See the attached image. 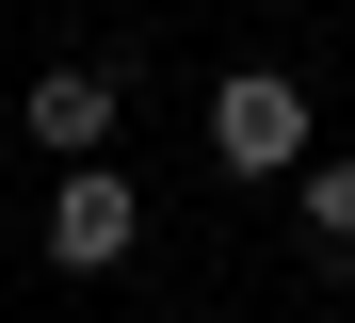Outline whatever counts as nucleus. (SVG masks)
Masks as SVG:
<instances>
[{"instance_id":"1","label":"nucleus","mask_w":355,"mask_h":323,"mask_svg":"<svg viewBox=\"0 0 355 323\" xmlns=\"http://www.w3.org/2000/svg\"><path fill=\"white\" fill-rule=\"evenodd\" d=\"M210 162L226 178H291L307 162V81H291V65H226L210 81Z\"/></svg>"},{"instance_id":"2","label":"nucleus","mask_w":355,"mask_h":323,"mask_svg":"<svg viewBox=\"0 0 355 323\" xmlns=\"http://www.w3.org/2000/svg\"><path fill=\"white\" fill-rule=\"evenodd\" d=\"M130 242H146V194L113 162H65V178H49V275H113Z\"/></svg>"},{"instance_id":"4","label":"nucleus","mask_w":355,"mask_h":323,"mask_svg":"<svg viewBox=\"0 0 355 323\" xmlns=\"http://www.w3.org/2000/svg\"><path fill=\"white\" fill-rule=\"evenodd\" d=\"M307 258H355V162H307Z\"/></svg>"},{"instance_id":"3","label":"nucleus","mask_w":355,"mask_h":323,"mask_svg":"<svg viewBox=\"0 0 355 323\" xmlns=\"http://www.w3.org/2000/svg\"><path fill=\"white\" fill-rule=\"evenodd\" d=\"M113 113H130V97H113V65H49V81H33V146H49V162H97Z\"/></svg>"}]
</instances>
